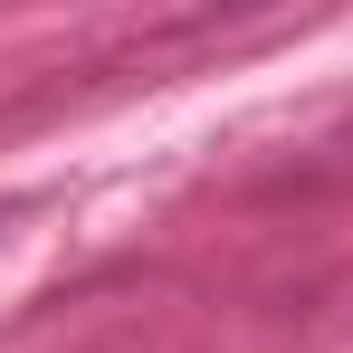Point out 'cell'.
Wrapping results in <instances>:
<instances>
[{"instance_id":"6da1fadb","label":"cell","mask_w":353,"mask_h":353,"mask_svg":"<svg viewBox=\"0 0 353 353\" xmlns=\"http://www.w3.org/2000/svg\"><path fill=\"white\" fill-rule=\"evenodd\" d=\"M248 201H258V210H325V201H353V115H334L325 134H305L287 163H268V172L248 181Z\"/></svg>"}]
</instances>
